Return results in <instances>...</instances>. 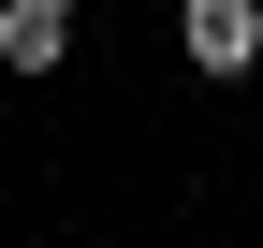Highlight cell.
<instances>
[{"label":"cell","instance_id":"cell-1","mask_svg":"<svg viewBox=\"0 0 263 248\" xmlns=\"http://www.w3.org/2000/svg\"><path fill=\"white\" fill-rule=\"evenodd\" d=\"M176 58L205 88H249L263 73V0H176Z\"/></svg>","mask_w":263,"mask_h":248},{"label":"cell","instance_id":"cell-2","mask_svg":"<svg viewBox=\"0 0 263 248\" xmlns=\"http://www.w3.org/2000/svg\"><path fill=\"white\" fill-rule=\"evenodd\" d=\"M73 58V0H0V73H59Z\"/></svg>","mask_w":263,"mask_h":248}]
</instances>
